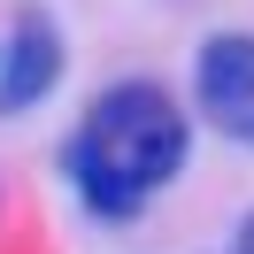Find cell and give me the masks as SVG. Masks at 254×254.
<instances>
[{"label": "cell", "instance_id": "cell-2", "mask_svg": "<svg viewBox=\"0 0 254 254\" xmlns=\"http://www.w3.org/2000/svg\"><path fill=\"white\" fill-rule=\"evenodd\" d=\"M192 93H200V116L216 131H231V139L254 146V39L247 31L208 39L200 62H192Z\"/></svg>", "mask_w": 254, "mask_h": 254}, {"label": "cell", "instance_id": "cell-3", "mask_svg": "<svg viewBox=\"0 0 254 254\" xmlns=\"http://www.w3.org/2000/svg\"><path fill=\"white\" fill-rule=\"evenodd\" d=\"M54 77H62V31H54L47 8H23L16 31H8V47H0V116L39 108L54 93Z\"/></svg>", "mask_w": 254, "mask_h": 254}, {"label": "cell", "instance_id": "cell-4", "mask_svg": "<svg viewBox=\"0 0 254 254\" xmlns=\"http://www.w3.org/2000/svg\"><path fill=\"white\" fill-rule=\"evenodd\" d=\"M239 254H254V216H247V223H239Z\"/></svg>", "mask_w": 254, "mask_h": 254}, {"label": "cell", "instance_id": "cell-1", "mask_svg": "<svg viewBox=\"0 0 254 254\" xmlns=\"http://www.w3.org/2000/svg\"><path fill=\"white\" fill-rule=\"evenodd\" d=\"M185 146H192V124L154 77H124L77 116L62 146V170L77 185V200L93 216L124 223L146 208V192H162L177 170H185Z\"/></svg>", "mask_w": 254, "mask_h": 254}]
</instances>
